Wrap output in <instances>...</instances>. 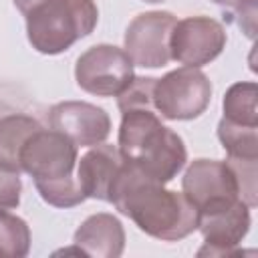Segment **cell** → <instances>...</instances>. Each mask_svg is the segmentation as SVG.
I'll return each mask as SVG.
<instances>
[{"label":"cell","instance_id":"6da1fadb","mask_svg":"<svg viewBox=\"0 0 258 258\" xmlns=\"http://www.w3.org/2000/svg\"><path fill=\"white\" fill-rule=\"evenodd\" d=\"M109 202L141 232L163 242H177L198 230V210L189 200L149 179L129 161L123 163Z\"/></svg>","mask_w":258,"mask_h":258},{"label":"cell","instance_id":"7a4b0ae2","mask_svg":"<svg viewBox=\"0 0 258 258\" xmlns=\"http://www.w3.org/2000/svg\"><path fill=\"white\" fill-rule=\"evenodd\" d=\"M119 153L157 183L171 181L187 161L183 139L165 127L155 109H129L121 113Z\"/></svg>","mask_w":258,"mask_h":258},{"label":"cell","instance_id":"3957f363","mask_svg":"<svg viewBox=\"0 0 258 258\" xmlns=\"http://www.w3.org/2000/svg\"><path fill=\"white\" fill-rule=\"evenodd\" d=\"M75 161L77 145L54 129L40 127L20 149V169L34 179L40 198L54 208H73L87 200L73 175Z\"/></svg>","mask_w":258,"mask_h":258},{"label":"cell","instance_id":"277c9868","mask_svg":"<svg viewBox=\"0 0 258 258\" xmlns=\"http://www.w3.org/2000/svg\"><path fill=\"white\" fill-rule=\"evenodd\" d=\"M24 18L30 46L40 54H60L95 30L99 10L95 0H42Z\"/></svg>","mask_w":258,"mask_h":258},{"label":"cell","instance_id":"5b68a950","mask_svg":"<svg viewBox=\"0 0 258 258\" xmlns=\"http://www.w3.org/2000/svg\"><path fill=\"white\" fill-rule=\"evenodd\" d=\"M212 101V83L198 67L169 71L153 85V109L169 121L200 117Z\"/></svg>","mask_w":258,"mask_h":258},{"label":"cell","instance_id":"8992f818","mask_svg":"<svg viewBox=\"0 0 258 258\" xmlns=\"http://www.w3.org/2000/svg\"><path fill=\"white\" fill-rule=\"evenodd\" d=\"M181 187L183 196L198 210V216L242 200L232 165L220 159H194L183 173Z\"/></svg>","mask_w":258,"mask_h":258},{"label":"cell","instance_id":"52a82bcc","mask_svg":"<svg viewBox=\"0 0 258 258\" xmlns=\"http://www.w3.org/2000/svg\"><path fill=\"white\" fill-rule=\"evenodd\" d=\"M133 77L131 58L115 44H95L87 48L75 64L77 85L97 97H117Z\"/></svg>","mask_w":258,"mask_h":258},{"label":"cell","instance_id":"ba28073f","mask_svg":"<svg viewBox=\"0 0 258 258\" xmlns=\"http://www.w3.org/2000/svg\"><path fill=\"white\" fill-rule=\"evenodd\" d=\"M177 18L167 10L137 14L125 30V52L133 64L143 69L165 67L171 60L169 38Z\"/></svg>","mask_w":258,"mask_h":258},{"label":"cell","instance_id":"9c48e42d","mask_svg":"<svg viewBox=\"0 0 258 258\" xmlns=\"http://www.w3.org/2000/svg\"><path fill=\"white\" fill-rule=\"evenodd\" d=\"M226 40V30L218 20L210 16H187L177 20L171 30V60L200 69L222 54Z\"/></svg>","mask_w":258,"mask_h":258},{"label":"cell","instance_id":"30bf717a","mask_svg":"<svg viewBox=\"0 0 258 258\" xmlns=\"http://www.w3.org/2000/svg\"><path fill=\"white\" fill-rule=\"evenodd\" d=\"M250 206L244 200H236L226 208L200 214L198 230L204 236V248L198 252V256L234 254L250 232Z\"/></svg>","mask_w":258,"mask_h":258},{"label":"cell","instance_id":"8fae6325","mask_svg":"<svg viewBox=\"0 0 258 258\" xmlns=\"http://www.w3.org/2000/svg\"><path fill=\"white\" fill-rule=\"evenodd\" d=\"M50 127L75 145L93 147L103 143L111 133V117L105 109L85 101H62L56 103L50 113Z\"/></svg>","mask_w":258,"mask_h":258},{"label":"cell","instance_id":"7c38bea8","mask_svg":"<svg viewBox=\"0 0 258 258\" xmlns=\"http://www.w3.org/2000/svg\"><path fill=\"white\" fill-rule=\"evenodd\" d=\"M125 159L117 147L107 145L105 141L99 145H93L79 159V169H77V181L85 198L109 202L113 183Z\"/></svg>","mask_w":258,"mask_h":258},{"label":"cell","instance_id":"4fadbf2b","mask_svg":"<svg viewBox=\"0 0 258 258\" xmlns=\"http://www.w3.org/2000/svg\"><path fill=\"white\" fill-rule=\"evenodd\" d=\"M73 242L85 256L119 258L125 250V230L117 216L99 212L77 228Z\"/></svg>","mask_w":258,"mask_h":258},{"label":"cell","instance_id":"5bb4252c","mask_svg":"<svg viewBox=\"0 0 258 258\" xmlns=\"http://www.w3.org/2000/svg\"><path fill=\"white\" fill-rule=\"evenodd\" d=\"M42 125L28 115H6L0 119V167L20 173V149Z\"/></svg>","mask_w":258,"mask_h":258},{"label":"cell","instance_id":"9a60e30c","mask_svg":"<svg viewBox=\"0 0 258 258\" xmlns=\"http://www.w3.org/2000/svg\"><path fill=\"white\" fill-rule=\"evenodd\" d=\"M258 87L254 81L234 83L224 95V117L230 123L258 127Z\"/></svg>","mask_w":258,"mask_h":258},{"label":"cell","instance_id":"2e32d148","mask_svg":"<svg viewBox=\"0 0 258 258\" xmlns=\"http://www.w3.org/2000/svg\"><path fill=\"white\" fill-rule=\"evenodd\" d=\"M218 137L228 157L258 159V127L238 125L222 119L218 123Z\"/></svg>","mask_w":258,"mask_h":258},{"label":"cell","instance_id":"e0dca14e","mask_svg":"<svg viewBox=\"0 0 258 258\" xmlns=\"http://www.w3.org/2000/svg\"><path fill=\"white\" fill-rule=\"evenodd\" d=\"M30 252L28 224L8 212H0V258H24Z\"/></svg>","mask_w":258,"mask_h":258},{"label":"cell","instance_id":"ac0fdd59","mask_svg":"<svg viewBox=\"0 0 258 258\" xmlns=\"http://www.w3.org/2000/svg\"><path fill=\"white\" fill-rule=\"evenodd\" d=\"M153 77H133L131 83L117 95L119 111L129 109H153Z\"/></svg>","mask_w":258,"mask_h":258},{"label":"cell","instance_id":"d6986e66","mask_svg":"<svg viewBox=\"0 0 258 258\" xmlns=\"http://www.w3.org/2000/svg\"><path fill=\"white\" fill-rule=\"evenodd\" d=\"M22 181L20 173L0 167V212H8L20 204Z\"/></svg>","mask_w":258,"mask_h":258},{"label":"cell","instance_id":"ffe728a7","mask_svg":"<svg viewBox=\"0 0 258 258\" xmlns=\"http://www.w3.org/2000/svg\"><path fill=\"white\" fill-rule=\"evenodd\" d=\"M236 12L240 16L238 24L246 32L248 38H254L256 34V0H246L236 6Z\"/></svg>","mask_w":258,"mask_h":258},{"label":"cell","instance_id":"44dd1931","mask_svg":"<svg viewBox=\"0 0 258 258\" xmlns=\"http://www.w3.org/2000/svg\"><path fill=\"white\" fill-rule=\"evenodd\" d=\"M38 2H42V0H14V6L20 10V14L24 16L32 6H36Z\"/></svg>","mask_w":258,"mask_h":258},{"label":"cell","instance_id":"7402d4cb","mask_svg":"<svg viewBox=\"0 0 258 258\" xmlns=\"http://www.w3.org/2000/svg\"><path fill=\"white\" fill-rule=\"evenodd\" d=\"M212 2H216V4H222V6H230V8H236L238 4H242V2H246V0H212Z\"/></svg>","mask_w":258,"mask_h":258},{"label":"cell","instance_id":"603a6c76","mask_svg":"<svg viewBox=\"0 0 258 258\" xmlns=\"http://www.w3.org/2000/svg\"><path fill=\"white\" fill-rule=\"evenodd\" d=\"M143 2H151V4H155V2H163V0H143Z\"/></svg>","mask_w":258,"mask_h":258}]
</instances>
